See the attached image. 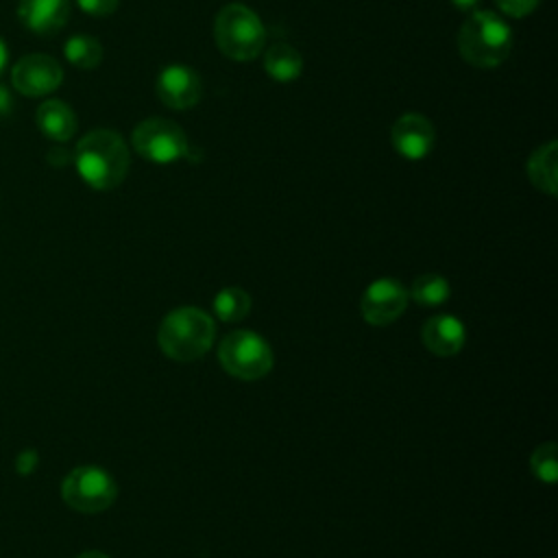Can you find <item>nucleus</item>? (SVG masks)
Returning a JSON list of instances; mask_svg holds the SVG:
<instances>
[{"label":"nucleus","mask_w":558,"mask_h":558,"mask_svg":"<svg viewBox=\"0 0 558 558\" xmlns=\"http://www.w3.org/2000/svg\"><path fill=\"white\" fill-rule=\"evenodd\" d=\"M527 177L532 185L549 196L558 190V144L554 140L541 144L527 159Z\"/></svg>","instance_id":"nucleus-15"},{"label":"nucleus","mask_w":558,"mask_h":558,"mask_svg":"<svg viewBox=\"0 0 558 558\" xmlns=\"http://www.w3.org/2000/svg\"><path fill=\"white\" fill-rule=\"evenodd\" d=\"M214 312L225 323H238L251 312V296L238 286H227L214 296Z\"/></svg>","instance_id":"nucleus-19"},{"label":"nucleus","mask_w":558,"mask_h":558,"mask_svg":"<svg viewBox=\"0 0 558 558\" xmlns=\"http://www.w3.org/2000/svg\"><path fill=\"white\" fill-rule=\"evenodd\" d=\"M13 109H15V98H13L11 89L0 83V118L11 116Z\"/></svg>","instance_id":"nucleus-23"},{"label":"nucleus","mask_w":558,"mask_h":558,"mask_svg":"<svg viewBox=\"0 0 558 558\" xmlns=\"http://www.w3.org/2000/svg\"><path fill=\"white\" fill-rule=\"evenodd\" d=\"M17 17L28 31L52 35L68 24L70 0H20Z\"/></svg>","instance_id":"nucleus-13"},{"label":"nucleus","mask_w":558,"mask_h":558,"mask_svg":"<svg viewBox=\"0 0 558 558\" xmlns=\"http://www.w3.org/2000/svg\"><path fill=\"white\" fill-rule=\"evenodd\" d=\"M48 161L52 166H65L72 161V153L65 148H52V150H48Z\"/></svg>","instance_id":"nucleus-24"},{"label":"nucleus","mask_w":558,"mask_h":558,"mask_svg":"<svg viewBox=\"0 0 558 558\" xmlns=\"http://www.w3.org/2000/svg\"><path fill=\"white\" fill-rule=\"evenodd\" d=\"M214 39L218 50L233 61H251L259 57L266 28L257 13L240 2L225 4L214 20Z\"/></svg>","instance_id":"nucleus-4"},{"label":"nucleus","mask_w":558,"mask_h":558,"mask_svg":"<svg viewBox=\"0 0 558 558\" xmlns=\"http://www.w3.org/2000/svg\"><path fill=\"white\" fill-rule=\"evenodd\" d=\"M155 94L157 98L174 109V111H185L198 105L203 96V83L196 70L183 63H170L159 70L155 78Z\"/></svg>","instance_id":"nucleus-10"},{"label":"nucleus","mask_w":558,"mask_h":558,"mask_svg":"<svg viewBox=\"0 0 558 558\" xmlns=\"http://www.w3.org/2000/svg\"><path fill=\"white\" fill-rule=\"evenodd\" d=\"M408 299V290L401 286V281L392 277H381L368 283V288L362 294L360 310L366 323L384 327L395 323L405 312Z\"/></svg>","instance_id":"nucleus-9"},{"label":"nucleus","mask_w":558,"mask_h":558,"mask_svg":"<svg viewBox=\"0 0 558 558\" xmlns=\"http://www.w3.org/2000/svg\"><path fill=\"white\" fill-rule=\"evenodd\" d=\"M214 336L216 325L211 316L198 307L183 305L166 314L157 331V342L170 360L192 362L209 351Z\"/></svg>","instance_id":"nucleus-3"},{"label":"nucleus","mask_w":558,"mask_h":558,"mask_svg":"<svg viewBox=\"0 0 558 558\" xmlns=\"http://www.w3.org/2000/svg\"><path fill=\"white\" fill-rule=\"evenodd\" d=\"M530 469L538 482L554 484L558 477V456H556V442L547 440L538 445L530 456Z\"/></svg>","instance_id":"nucleus-20"},{"label":"nucleus","mask_w":558,"mask_h":558,"mask_svg":"<svg viewBox=\"0 0 558 558\" xmlns=\"http://www.w3.org/2000/svg\"><path fill=\"white\" fill-rule=\"evenodd\" d=\"M421 340L438 357H451L460 353L466 340L464 323L453 314H436L425 320L421 329Z\"/></svg>","instance_id":"nucleus-12"},{"label":"nucleus","mask_w":558,"mask_h":558,"mask_svg":"<svg viewBox=\"0 0 558 558\" xmlns=\"http://www.w3.org/2000/svg\"><path fill=\"white\" fill-rule=\"evenodd\" d=\"M512 50V31L495 11H473L458 31L460 57L480 70L501 65Z\"/></svg>","instance_id":"nucleus-2"},{"label":"nucleus","mask_w":558,"mask_h":558,"mask_svg":"<svg viewBox=\"0 0 558 558\" xmlns=\"http://www.w3.org/2000/svg\"><path fill=\"white\" fill-rule=\"evenodd\" d=\"M451 4L458 9V11H464V13H473L480 4V0H451Z\"/></svg>","instance_id":"nucleus-25"},{"label":"nucleus","mask_w":558,"mask_h":558,"mask_svg":"<svg viewBox=\"0 0 558 558\" xmlns=\"http://www.w3.org/2000/svg\"><path fill=\"white\" fill-rule=\"evenodd\" d=\"M449 281L436 272H425L416 277L408 290V296L423 307H438L449 299Z\"/></svg>","instance_id":"nucleus-18"},{"label":"nucleus","mask_w":558,"mask_h":558,"mask_svg":"<svg viewBox=\"0 0 558 558\" xmlns=\"http://www.w3.org/2000/svg\"><path fill=\"white\" fill-rule=\"evenodd\" d=\"M76 558H109V556H107V554H102V551H98V549H87V551L78 554Z\"/></svg>","instance_id":"nucleus-27"},{"label":"nucleus","mask_w":558,"mask_h":558,"mask_svg":"<svg viewBox=\"0 0 558 558\" xmlns=\"http://www.w3.org/2000/svg\"><path fill=\"white\" fill-rule=\"evenodd\" d=\"M61 497L70 508L85 514H96L116 501L118 484L109 471L96 464H83L63 477Z\"/></svg>","instance_id":"nucleus-6"},{"label":"nucleus","mask_w":558,"mask_h":558,"mask_svg":"<svg viewBox=\"0 0 558 558\" xmlns=\"http://www.w3.org/2000/svg\"><path fill=\"white\" fill-rule=\"evenodd\" d=\"M63 83L61 63L54 57L33 52L22 57L11 70V85L15 92L39 98L52 94Z\"/></svg>","instance_id":"nucleus-8"},{"label":"nucleus","mask_w":558,"mask_h":558,"mask_svg":"<svg viewBox=\"0 0 558 558\" xmlns=\"http://www.w3.org/2000/svg\"><path fill=\"white\" fill-rule=\"evenodd\" d=\"M390 142L397 155H401L408 161H418L434 150L436 129L429 122V118H425L423 113L410 111L395 120L390 129Z\"/></svg>","instance_id":"nucleus-11"},{"label":"nucleus","mask_w":558,"mask_h":558,"mask_svg":"<svg viewBox=\"0 0 558 558\" xmlns=\"http://www.w3.org/2000/svg\"><path fill=\"white\" fill-rule=\"evenodd\" d=\"M7 61H9V50H7V44H4V39L0 37V76H2L4 68H7Z\"/></svg>","instance_id":"nucleus-26"},{"label":"nucleus","mask_w":558,"mask_h":558,"mask_svg":"<svg viewBox=\"0 0 558 558\" xmlns=\"http://www.w3.org/2000/svg\"><path fill=\"white\" fill-rule=\"evenodd\" d=\"M72 161L78 177L89 187L107 192L126 179L131 155L120 133L111 129H94L78 140Z\"/></svg>","instance_id":"nucleus-1"},{"label":"nucleus","mask_w":558,"mask_h":558,"mask_svg":"<svg viewBox=\"0 0 558 558\" xmlns=\"http://www.w3.org/2000/svg\"><path fill=\"white\" fill-rule=\"evenodd\" d=\"M264 70L277 83H290L303 72V57L290 44H272L264 52Z\"/></svg>","instance_id":"nucleus-16"},{"label":"nucleus","mask_w":558,"mask_h":558,"mask_svg":"<svg viewBox=\"0 0 558 558\" xmlns=\"http://www.w3.org/2000/svg\"><path fill=\"white\" fill-rule=\"evenodd\" d=\"M78 9L92 17H107L116 13L120 0H76Z\"/></svg>","instance_id":"nucleus-22"},{"label":"nucleus","mask_w":558,"mask_h":558,"mask_svg":"<svg viewBox=\"0 0 558 558\" xmlns=\"http://www.w3.org/2000/svg\"><path fill=\"white\" fill-rule=\"evenodd\" d=\"M65 59L78 70H94L102 61V46L87 33H76L63 44Z\"/></svg>","instance_id":"nucleus-17"},{"label":"nucleus","mask_w":558,"mask_h":558,"mask_svg":"<svg viewBox=\"0 0 558 558\" xmlns=\"http://www.w3.org/2000/svg\"><path fill=\"white\" fill-rule=\"evenodd\" d=\"M495 4L504 15L519 20L530 15L541 4V0H495Z\"/></svg>","instance_id":"nucleus-21"},{"label":"nucleus","mask_w":558,"mask_h":558,"mask_svg":"<svg viewBox=\"0 0 558 558\" xmlns=\"http://www.w3.org/2000/svg\"><path fill=\"white\" fill-rule=\"evenodd\" d=\"M35 122H37V129L57 144L68 142L76 133V116L72 107L57 98L46 100L37 107Z\"/></svg>","instance_id":"nucleus-14"},{"label":"nucleus","mask_w":558,"mask_h":558,"mask_svg":"<svg viewBox=\"0 0 558 558\" xmlns=\"http://www.w3.org/2000/svg\"><path fill=\"white\" fill-rule=\"evenodd\" d=\"M131 144L140 157L159 166L183 159L190 148L183 129L166 118L142 120L131 133Z\"/></svg>","instance_id":"nucleus-7"},{"label":"nucleus","mask_w":558,"mask_h":558,"mask_svg":"<svg viewBox=\"0 0 558 558\" xmlns=\"http://www.w3.org/2000/svg\"><path fill=\"white\" fill-rule=\"evenodd\" d=\"M218 360L231 377L244 381L262 379L272 368V351L268 342L248 329L227 333L218 347Z\"/></svg>","instance_id":"nucleus-5"}]
</instances>
